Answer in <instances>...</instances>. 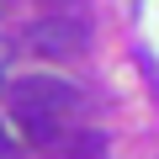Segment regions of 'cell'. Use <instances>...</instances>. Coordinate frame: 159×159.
Returning <instances> with one entry per match:
<instances>
[{"label":"cell","mask_w":159,"mask_h":159,"mask_svg":"<svg viewBox=\"0 0 159 159\" xmlns=\"http://www.w3.org/2000/svg\"><path fill=\"white\" fill-rule=\"evenodd\" d=\"M21 43L37 53V58H80L90 48V27L80 16H43L21 32Z\"/></svg>","instance_id":"cell-2"},{"label":"cell","mask_w":159,"mask_h":159,"mask_svg":"<svg viewBox=\"0 0 159 159\" xmlns=\"http://www.w3.org/2000/svg\"><path fill=\"white\" fill-rule=\"evenodd\" d=\"M48 159H106V133L96 127H64L53 143H48Z\"/></svg>","instance_id":"cell-3"},{"label":"cell","mask_w":159,"mask_h":159,"mask_svg":"<svg viewBox=\"0 0 159 159\" xmlns=\"http://www.w3.org/2000/svg\"><path fill=\"white\" fill-rule=\"evenodd\" d=\"M74 111H80V90L69 85V80L27 74V80L11 85V122H16L32 143H53Z\"/></svg>","instance_id":"cell-1"},{"label":"cell","mask_w":159,"mask_h":159,"mask_svg":"<svg viewBox=\"0 0 159 159\" xmlns=\"http://www.w3.org/2000/svg\"><path fill=\"white\" fill-rule=\"evenodd\" d=\"M6 6H11V0H0V16H6Z\"/></svg>","instance_id":"cell-5"},{"label":"cell","mask_w":159,"mask_h":159,"mask_svg":"<svg viewBox=\"0 0 159 159\" xmlns=\"http://www.w3.org/2000/svg\"><path fill=\"white\" fill-rule=\"evenodd\" d=\"M37 6H43V11H48V16H69V11H74V6H80V0H37Z\"/></svg>","instance_id":"cell-4"}]
</instances>
